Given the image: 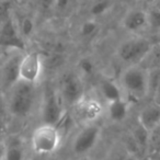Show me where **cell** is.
Returning <instances> with one entry per match:
<instances>
[{"instance_id": "obj_1", "label": "cell", "mask_w": 160, "mask_h": 160, "mask_svg": "<svg viewBox=\"0 0 160 160\" xmlns=\"http://www.w3.org/2000/svg\"><path fill=\"white\" fill-rule=\"evenodd\" d=\"M38 86L40 83H30L19 80L6 93L7 113L18 120L29 118L35 110L38 102L41 101L42 92Z\"/></svg>"}, {"instance_id": "obj_2", "label": "cell", "mask_w": 160, "mask_h": 160, "mask_svg": "<svg viewBox=\"0 0 160 160\" xmlns=\"http://www.w3.org/2000/svg\"><path fill=\"white\" fill-rule=\"evenodd\" d=\"M118 85L129 103L139 102L150 94V72L140 65L126 66L120 75Z\"/></svg>"}, {"instance_id": "obj_3", "label": "cell", "mask_w": 160, "mask_h": 160, "mask_svg": "<svg viewBox=\"0 0 160 160\" xmlns=\"http://www.w3.org/2000/svg\"><path fill=\"white\" fill-rule=\"evenodd\" d=\"M56 88L67 109L77 104L87 94L85 79L76 69H65L60 71Z\"/></svg>"}, {"instance_id": "obj_4", "label": "cell", "mask_w": 160, "mask_h": 160, "mask_svg": "<svg viewBox=\"0 0 160 160\" xmlns=\"http://www.w3.org/2000/svg\"><path fill=\"white\" fill-rule=\"evenodd\" d=\"M67 114V107L56 86H47L41 94L40 115L42 124L57 126Z\"/></svg>"}, {"instance_id": "obj_5", "label": "cell", "mask_w": 160, "mask_h": 160, "mask_svg": "<svg viewBox=\"0 0 160 160\" xmlns=\"http://www.w3.org/2000/svg\"><path fill=\"white\" fill-rule=\"evenodd\" d=\"M153 42L142 35H133L120 42L115 51L116 58L126 66L139 65Z\"/></svg>"}, {"instance_id": "obj_6", "label": "cell", "mask_w": 160, "mask_h": 160, "mask_svg": "<svg viewBox=\"0 0 160 160\" xmlns=\"http://www.w3.org/2000/svg\"><path fill=\"white\" fill-rule=\"evenodd\" d=\"M62 134L57 126L41 124L31 135V148L36 155H52L58 150L62 144Z\"/></svg>"}, {"instance_id": "obj_7", "label": "cell", "mask_w": 160, "mask_h": 160, "mask_svg": "<svg viewBox=\"0 0 160 160\" xmlns=\"http://www.w3.org/2000/svg\"><path fill=\"white\" fill-rule=\"evenodd\" d=\"M71 109V118L82 126L94 124L105 114V104L100 98L86 94Z\"/></svg>"}, {"instance_id": "obj_8", "label": "cell", "mask_w": 160, "mask_h": 160, "mask_svg": "<svg viewBox=\"0 0 160 160\" xmlns=\"http://www.w3.org/2000/svg\"><path fill=\"white\" fill-rule=\"evenodd\" d=\"M44 72L42 53L38 51L25 52L22 55L19 68L20 80L30 83H40Z\"/></svg>"}, {"instance_id": "obj_9", "label": "cell", "mask_w": 160, "mask_h": 160, "mask_svg": "<svg viewBox=\"0 0 160 160\" xmlns=\"http://www.w3.org/2000/svg\"><path fill=\"white\" fill-rule=\"evenodd\" d=\"M0 47L13 52H27V42L21 36L13 13L0 23Z\"/></svg>"}, {"instance_id": "obj_10", "label": "cell", "mask_w": 160, "mask_h": 160, "mask_svg": "<svg viewBox=\"0 0 160 160\" xmlns=\"http://www.w3.org/2000/svg\"><path fill=\"white\" fill-rule=\"evenodd\" d=\"M101 127L97 123L85 125L78 131L71 142V150L76 156H83L91 151L99 142Z\"/></svg>"}, {"instance_id": "obj_11", "label": "cell", "mask_w": 160, "mask_h": 160, "mask_svg": "<svg viewBox=\"0 0 160 160\" xmlns=\"http://www.w3.org/2000/svg\"><path fill=\"white\" fill-rule=\"evenodd\" d=\"M22 52H12L1 64H0V91L7 93L19 80V68Z\"/></svg>"}, {"instance_id": "obj_12", "label": "cell", "mask_w": 160, "mask_h": 160, "mask_svg": "<svg viewBox=\"0 0 160 160\" xmlns=\"http://www.w3.org/2000/svg\"><path fill=\"white\" fill-rule=\"evenodd\" d=\"M121 25L128 33L139 35L140 32L149 29L148 12L139 8H133L124 14Z\"/></svg>"}, {"instance_id": "obj_13", "label": "cell", "mask_w": 160, "mask_h": 160, "mask_svg": "<svg viewBox=\"0 0 160 160\" xmlns=\"http://www.w3.org/2000/svg\"><path fill=\"white\" fill-rule=\"evenodd\" d=\"M137 122L147 131H151L160 123V105L152 100L142 107L138 112Z\"/></svg>"}, {"instance_id": "obj_14", "label": "cell", "mask_w": 160, "mask_h": 160, "mask_svg": "<svg viewBox=\"0 0 160 160\" xmlns=\"http://www.w3.org/2000/svg\"><path fill=\"white\" fill-rule=\"evenodd\" d=\"M98 90L100 99L103 100L104 104L118 100V99L125 98L120 85L112 79H108V78L101 79L98 83Z\"/></svg>"}, {"instance_id": "obj_15", "label": "cell", "mask_w": 160, "mask_h": 160, "mask_svg": "<svg viewBox=\"0 0 160 160\" xmlns=\"http://www.w3.org/2000/svg\"><path fill=\"white\" fill-rule=\"evenodd\" d=\"M131 103L125 98L112 101L105 104V114L113 123H122L128 116Z\"/></svg>"}, {"instance_id": "obj_16", "label": "cell", "mask_w": 160, "mask_h": 160, "mask_svg": "<svg viewBox=\"0 0 160 160\" xmlns=\"http://www.w3.org/2000/svg\"><path fill=\"white\" fill-rule=\"evenodd\" d=\"M13 16H14V13H13ZM14 19H16L17 25H18V28H19L21 36H22L23 40L28 43L31 38H34L36 31H38L36 17L31 13H28V12H22V13L19 14V18H17V17L14 16Z\"/></svg>"}, {"instance_id": "obj_17", "label": "cell", "mask_w": 160, "mask_h": 160, "mask_svg": "<svg viewBox=\"0 0 160 160\" xmlns=\"http://www.w3.org/2000/svg\"><path fill=\"white\" fill-rule=\"evenodd\" d=\"M5 160H27V150L20 137L5 140Z\"/></svg>"}, {"instance_id": "obj_18", "label": "cell", "mask_w": 160, "mask_h": 160, "mask_svg": "<svg viewBox=\"0 0 160 160\" xmlns=\"http://www.w3.org/2000/svg\"><path fill=\"white\" fill-rule=\"evenodd\" d=\"M101 33V24L99 22V20L91 18H87L86 20H83L82 22L80 23L78 27L77 34L81 40L90 41L97 38Z\"/></svg>"}, {"instance_id": "obj_19", "label": "cell", "mask_w": 160, "mask_h": 160, "mask_svg": "<svg viewBox=\"0 0 160 160\" xmlns=\"http://www.w3.org/2000/svg\"><path fill=\"white\" fill-rule=\"evenodd\" d=\"M139 65L148 72L160 70V42L152 43L150 49Z\"/></svg>"}, {"instance_id": "obj_20", "label": "cell", "mask_w": 160, "mask_h": 160, "mask_svg": "<svg viewBox=\"0 0 160 160\" xmlns=\"http://www.w3.org/2000/svg\"><path fill=\"white\" fill-rule=\"evenodd\" d=\"M76 70L82 76V78L94 77L98 72V65L96 60L90 56H82L79 57L76 62Z\"/></svg>"}, {"instance_id": "obj_21", "label": "cell", "mask_w": 160, "mask_h": 160, "mask_svg": "<svg viewBox=\"0 0 160 160\" xmlns=\"http://www.w3.org/2000/svg\"><path fill=\"white\" fill-rule=\"evenodd\" d=\"M113 7V0H93L88 9L89 18L96 19L105 16Z\"/></svg>"}, {"instance_id": "obj_22", "label": "cell", "mask_w": 160, "mask_h": 160, "mask_svg": "<svg viewBox=\"0 0 160 160\" xmlns=\"http://www.w3.org/2000/svg\"><path fill=\"white\" fill-rule=\"evenodd\" d=\"M129 134H131L132 137L134 138L136 144L138 145L139 149L142 150V155H144V153H147V145H148L149 132L147 131L146 128H144V127L137 122V124L132 128V131Z\"/></svg>"}, {"instance_id": "obj_23", "label": "cell", "mask_w": 160, "mask_h": 160, "mask_svg": "<svg viewBox=\"0 0 160 160\" xmlns=\"http://www.w3.org/2000/svg\"><path fill=\"white\" fill-rule=\"evenodd\" d=\"M76 0H55L53 14L58 17H66L73 10Z\"/></svg>"}, {"instance_id": "obj_24", "label": "cell", "mask_w": 160, "mask_h": 160, "mask_svg": "<svg viewBox=\"0 0 160 160\" xmlns=\"http://www.w3.org/2000/svg\"><path fill=\"white\" fill-rule=\"evenodd\" d=\"M147 153H160V127L158 125L153 129L149 131L148 145H147Z\"/></svg>"}, {"instance_id": "obj_25", "label": "cell", "mask_w": 160, "mask_h": 160, "mask_svg": "<svg viewBox=\"0 0 160 160\" xmlns=\"http://www.w3.org/2000/svg\"><path fill=\"white\" fill-rule=\"evenodd\" d=\"M54 2L55 0H35L36 11L42 16H46L49 13L53 14Z\"/></svg>"}, {"instance_id": "obj_26", "label": "cell", "mask_w": 160, "mask_h": 160, "mask_svg": "<svg viewBox=\"0 0 160 160\" xmlns=\"http://www.w3.org/2000/svg\"><path fill=\"white\" fill-rule=\"evenodd\" d=\"M13 13V0H0V23Z\"/></svg>"}, {"instance_id": "obj_27", "label": "cell", "mask_w": 160, "mask_h": 160, "mask_svg": "<svg viewBox=\"0 0 160 160\" xmlns=\"http://www.w3.org/2000/svg\"><path fill=\"white\" fill-rule=\"evenodd\" d=\"M7 138V123L5 118H0V144L5 142Z\"/></svg>"}, {"instance_id": "obj_28", "label": "cell", "mask_w": 160, "mask_h": 160, "mask_svg": "<svg viewBox=\"0 0 160 160\" xmlns=\"http://www.w3.org/2000/svg\"><path fill=\"white\" fill-rule=\"evenodd\" d=\"M7 112V103H6V94L0 91V118H5V113Z\"/></svg>"}, {"instance_id": "obj_29", "label": "cell", "mask_w": 160, "mask_h": 160, "mask_svg": "<svg viewBox=\"0 0 160 160\" xmlns=\"http://www.w3.org/2000/svg\"><path fill=\"white\" fill-rule=\"evenodd\" d=\"M151 96H152V99H151V100H152L153 102L157 103V104L160 105V81L157 83V86L155 87V89L152 90Z\"/></svg>"}, {"instance_id": "obj_30", "label": "cell", "mask_w": 160, "mask_h": 160, "mask_svg": "<svg viewBox=\"0 0 160 160\" xmlns=\"http://www.w3.org/2000/svg\"><path fill=\"white\" fill-rule=\"evenodd\" d=\"M124 160H140L138 157H136V156H133V155H127L126 157L124 158Z\"/></svg>"}, {"instance_id": "obj_31", "label": "cell", "mask_w": 160, "mask_h": 160, "mask_svg": "<svg viewBox=\"0 0 160 160\" xmlns=\"http://www.w3.org/2000/svg\"><path fill=\"white\" fill-rule=\"evenodd\" d=\"M48 160H57V159H54V158H52V159H48Z\"/></svg>"}, {"instance_id": "obj_32", "label": "cell", "mask_w": 160, "mask_h": 160, "mask_svg": "<svg viewBox=\"0 0 160 160\" xmlns=\"http://www.w3.org/2000/svg\"><path fill=\"white\" fill-rule=\"evenodd\" d=\"M159 127H160V123H159Z\"/></svg>"}]
</instances>
